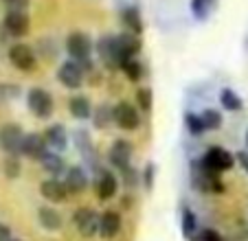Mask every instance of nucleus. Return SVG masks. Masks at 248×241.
Listing matches in <instances>:
<instances>
[{
	"instance_id": "30",
	"label": "nucleus",
	"mask_w": 248,
	"mask_h": 241,
	"mask_svg": "<svg viewBox=\"0 0 248 241\" xmlns=\"http://www.w3.org/2000/svg\"><path fill=\"white\" fill-rule=\"evenodd\" d=\"M136 103L140 105V110H150L152 107V90L150 88L136 90Z\"/></svg>"
},
{
	"instance_id": "5",
	"label": "nucleus",
	"mask_w": 248,
	"mask_h": 241,
	"mask_svg": "<svg viewBox=\"0 0 248 241\" xmlns=\"http://www.w3.org/2000/svg\"><path fill=\"white\" fill-rule=\"evenodd\" d=\"M66 51L75 61H88L90 53H93V42L90 37L81 31H73L66 37Z\"/></svg>"
},
{
	"instance_id": "12",
	"label": "nucleus",
	"mask_w": 248,
	"mask_h": 241,
	"mask_svg": "<svg viewBox=\"0 0 248 241\" xmlns=\"http://www.w3.org/2000/svg\"><path fill=\"white\" fill-rule=\"evenodd\" d=\"M40 193H42L44 199H48V202H53V204H60V202H64V199L68 197V189H66V184L62 180H57V178H48V180H44L42 184H40Z\"/></svg>"
},
{
	"instance_id": "4",
	"label": "nucleus",
	"mask_w": 248,
	"mask_h": 241,
	"mask_svg": "<svg viewBox=\"0 0 248 241\" xmlns=\"http://www.w3.org/2000/svg\"><path fill=\"white\" fill-rule=\"evenodd\" d=\"M24 132L16 123H7L0 127V147L5 149L9 156H18L22 153V143H24Z\"/></svg>"
},
{
	"instance_id": "8",
	"label": "nucleus",
	"mask_w": 248,
	"mask_h": 241,
	"mask_svg": "<svg viewBox=\"0 0 248 241\" xmlns=\"http://www.w3.org/2000/svg\"><path fill=\"white\" fill-rule=\"evenodd\" d=\"M57 79H60V84L64 88H70V90L81 88V84H84V66L75 60L64 61L60 66V70H57Z\"/></svg>"
},
{
	"instance_id": "1",
	"label": "nucleus",
	"mask_w": 248,
	"mask_h": 241,
	"mask_svg": "<svg viewBox=\"0 0 248 241\" xmlns=\"http://www.w3.org/2000/svg\"><path fill=\"white\" fill-rule=\"evenodd\" d=\"M233 163H235L233 153H229L226 149H222V147H211V149H206L204 156H202L200 167L204 169L206 173H211V176L220 178V173L229 171V169L233 167Z\"/></svg>"
},
{
	"instance_id": "32",
	"label": "nucleus",
	"mask_w": 248,
	"mask_h": 241,
	"mask_svg": "<svg viewBox=\"0 0 248 241\" xmlns=\"http://www.w3.org/2000/svg\"><path fill=\"white\" fill-rule=\"evenodd\" d=\"M196 241H222V237L217 235L216 230H211V228H206V230H202L200 235L196 237Z\"/></svg>"
},
{
	"instance_id": "27",
	"label": "nucleus",
	"mask_w": 248,
	"mask_h": 241,
	"mask_svg": "<svg viewBox=\"0 0 248 241\" xmlns=\"http://www.w3.org/2000/svg\"><path fill=\"white\" fill-rule=\"evenodd\" d=\"M121 70L125 73V77L130 79V81H140V77H143V66L136 60H130L127 64H123Z\"/></svg>"
},
{
	"instance_id": "35",
	"label": "nucleus",
	"mask_w": 248,
	"mask_h": 241,
	"mask_svg": "<svg viewBox=\"0 0 248 241\" xmlns=\"http://www.w3.org/2000/svg\"><path fill=\"white\" fill-rule=\"evenodd\" d=\"M237 156V163L242 165V169L248 173V151H239V153H235Z\"/></svg>"
},
{
	"instance_id": "29",
	"label": "nucleus",
	"mask_w": 248,
	"mask_h": 241,
	"mask_svg": "<svg viewBox=\"0 0 248 241\" xmlns=\"http://www.w3.org/2000/svg\"><path fill=\"white\" fill-rule=\"evenodd\" d=\"M196 228H198V222H196V215L191 213V211H185L183 213V232L187 237H191L193 232H196Z\"/></svg>"
},
{
	"instance_id": "19",
	"label": "nucleus",
	"mask_w": 248,
	"mask_h": 241,
	"mask_svg": "<svg viewBox=\"0 0 248 241\" xmlns=\"http://www.w3.org/2000/svg\"><path fill=\"white\" fill-rule=\"evenodd\" d=\"M121 22L125 24V29L130 33H134V35H140V33H143V20H140V11L136 9V7L130 5L121 11Z\"/></svg>"
},
{
	"instance_id": "24",
	"label": "nucleus",
	"mask_w": 248,
	"mask_h": 241,
	"mask_svg": "<svg viewBox=\"0 0 248 241\" xmlns=\"http://www.w3.org/2000/svg\"><path fill=\"white\" fill-rule=\"evenodd\" d=\"M213 5H216V0H191V14L198 20H204L209 11L213 9Z\"/></svg>"
},
{
	"instance_id": "13",
	"label": "nucleus",
	"mask_w": 248,
	"mask_h": 241,
	"mask_svg": "<svg viewBox=\"0 0 248 241\" xmlns=\"http://www.w3.org/2000/svg\"><path fill=\"white\" fill-rule=\"evenodd\" d=\"M97 53L110 68H119L117 64V35H101L97 42Z\"/></svg>"
},
{
	"instance_id": "15",
	"label": "nucleus",
	"mask_w": 248,
	"mask_h": 241,
	"mask_svg": "<svg viewBox=\"0 0 248 241\" xmlns=\"http://www.w3.org/2000/svg\"><path fill=\"white\" fill-rule=\"evenodd\" d=\"M130 160H132V145L127 140H117L112 145V149H110V163L117 169L125 171L130 167Z\"/></svg>"
},
{
	"instance_id": "33",
	"label": "nucleus",
	"mask_w": 248,
	"mask_h": 241,
	"mask_svg": "<svg viewBox=\"0 0 248 241\" xmlns=\"http://www.w3.org/2000/svg\"><path fill=\"white\" fill-rule=\"evenodd\" d=\"M7 5V9H20V11H27V7H29V2L31 0H2Z\"/></svg>"
},
{
	"instance_id": "17",
	"label": "nucleus",
	"mask_w": 248,
	"mask_h": 241,
	"mask_svg": "<svg viewBox=\"0 0 248 241\" xmlns=\"http://www.w3.org/2000/svg\"><path fill=\"white\" fill-rule=\"evenodd\" d=\"M119 230H121V215L114 211H106L101 215V222H99V235L103 239H112L119 235Z\"/></svg>"
},
{
	"instance_id": "36",
	"label": "nucleus",
	"mask_w": 248,
	"mask_h": 241,
	"mask_svg": "<svg viewBox=\"0 0 248 241\" xmlns=\"http://www.w3.org/2000/svg\"><path fill=\"white\" fill-rule=\"evenodd\" d=\"M5 37H7V31H5V29H0V44L5 42Z\"/></svg>"
},
{
	"instance_id": "21",
	"label": "nucleus",
	"mask_w": 248,
	"mask_h": 241,
	"mask_svg": "<svg viewBox=\"0 0 248 241\" xmlns=\"http://www.w3.org/2000/svg\"><path fill=\"white\" fill-rule=\"evenodd\" d=\"M68 112L79 120L90 119L93 116V103H90L88 97H73L68 101Z\"/></svg>"
},
{
	"instance_id": "20",
	"label": "nucleus",
	"mask_w": 248,
	"mask_h": 241,
	"mask_svg": "<svg viewBox=\"0 0 248 241\" xmlns=\"http://www.w3.org/2000/svg\"><path fill=\"white\" fill-rule=\"evenodd\" d=\"M38 219H40L44 230H60L62 228V215L57 213L53 206H40Z\"/></svg>"
},
{
	"instance_id": "9",
	"label": "nucleus",
	"mask_w": 248,
	"mask_h": 241,
	"mask_svg": "<svg viewBox=\"0 0 248 241\" xmlns=\"http://www.w3.org/2000/svg\"><path fill=\"white\" fill-rule=\"evenodd\" d=\"M29 27H31V22H29V15L27 11H20V9H9L5 14V18H2V29L7 31V35L11 37H22L29 33Z\"/></svg>"
},
{
	"instance_id": "26",
	"label": "nucleus",
	"mask_w": 248,
	"mask_h": 241,
	"mask_svg": "<svg viewBox=\"0 0 248 241\" xmlns=\"http://www.w3.org/2000/svg\"><path fill=\"white\" fill-rule=\"evenodd\" d=\"M200 116H202V120H204L206 130H220L222 127V114L217 110H204Z\"/></svg>"
},
{
	"instance_id": "31",
	"label": "nucleus",
	"mask_w": 248,
	"mask_h": 241,
	"mask_svg": "<svg viewBox=\"0 0 248 241\" xmlns=\"http://www.w3.org/2000/svg\"><path fill=\"white\" fill-rule=\"evenodd\" d=\"M5 171H7V176H9V178L20 176V163H18V158L9 156V160H7V165H5Z\"/></svg>"
},
{
	"instance_id": "22",
	"label": "nucleus",
	"mask_w": 248,
	"mask_h": 241,
	"mask_svg": "<svg viewBox=\"0 0 248 241\" xmlns=\"http://www.w3.org/2000/svg\"><path fill=\"white\" fill-rule=\"evenodd\" d=\"M42 163V167L46 169V173H53V178L57 176V173H62V171H66V167H64V160H62V156L57 151H48L46 156L40 160Z\"/></svg>"
},
{
	"instance_id": "14",
	"label": "nucleus",
	"mask_w": 248,
	"mask_h": 241,
	"mask_svg": "<svg viewBox=\"0 0 248 241\" xmlns=\"http://www.w3.org/2000/svg\"><path fill=\"white\" fill-rule=\"evenodd\" d=\"M64 184H66V189H68V193L79 195V193H84L86 186H88V176H86V171L81 167H70V169H66V173H64Z\"/></svg>"
},
{
	"instance_id": "16",
	"label": "nucleus",
	"mask_w": 248,
	"mask_h": 241,
	"mask_svg": "<svg viewBox=\"0 0 248 241\" xmlns=\"http://www.w3.org/2000/svg\"><path fill=\"white\" fill-rule=\"evenodd\" d=\"M44 140H46L51 151H62V149L68 147V134H66L64 125H60V123L48 125L46 130H44Z\"/></svg>"
},
{
	"instance_id": "37",
	"label": "nucleus",
	"mask_w": 248,
	"mask_h": 241,
	"mask_svg": "<svg viewBox=\"0 0 248 241\" xmlns=\"http://www.w3.org/2000/svg\"><path fill=\"white\" fill-rule=\"evenodd\" d=\"M246 145H248V132H246Z\"/></svg>"
},
{
	"instance_id": "10",
	"label": "nucleus",
	"mask_w": 248,
	"mask_h": 241,
	"mask_svg": "<svg viewBox=\"0 0 248 241\" xmlns=\"http://www.w3.org/2000/svg\"><path fill=\"white\" fill-rule=\"evenodd\" d=\"M73 219H75L77 230L84 237H93L99 232V222H101V217H99L93 209H88V206H79V209L75 211V217Z\"/></svg>"
},
{
	"instance_id": "2",
	"label": "nucleus",
	"mask_w": 248,
	"mask_h": 241,
	"mask_svg": "<svg viewBox=\"0 0 248 241\" xmlns=\"http://www.w3.org/2000/svg\"><path fill=\"white\" fill-rule=\"evenodd\" d=\"M27 105L38 119H48L53 114L55 101H53L51 92H46L44 88H31L27 94Z\"/></svg>"
},
{
	"instance_id": "34",
	"label": "nucleus",
	"mask_w": 248,
	"mask_h": 241,
	"mask_svg": "<svg viewBox=\"0 0 248 241\" xmlns=\"http://www.w3.org/2000/svg\"><path fill=\"white\" fill-rule=\"evenodd\" d=\"M0 241H11V230L7 224L0 222Z\"/></svg>"
},
{
	"instance_id": "18",
	"label": "nucleus",
	"mask_w": 248,
	"mask_h": 241,
	"mask_svg": "<svg viewBox=\"0 0 248 241\" xmlns=\"http://www.w3.org/2000/svg\"><path fill=\"white\" fill-rule=\"evenodd\" d=\"M117 189H119L117 178H114L110 171H101V176L97 178V195H99V199L114 197V195H117Z\"/></svg>"
},
{
	"instance_id": "25",
	"label": "nucleus",
	"mask_w": 248,
	"mask_h": 241,
	"mask_svg": "<svg viewBox=\"0 0 248 241\" xmlns=\"http://www.w3.org/2000/svg\"><path fill=\"white\" fill-rule=\"evenodd\" d=\"M110 120H114V114L108 105H99L97 112H94V127L103 130V127L110 125Z\"/></svg>"
},
{
	"instance_id": "3",
	"label": "nucleus",
	"mask_w": 248,
	"mask_h": 241,
	"mask_svg": "<svg viewBox=\"0 0 248 241\" xmlns=\"http://www.w3.org/2000/svg\"><path fill=\"white\" fill-rule=\"evenodd\" d=\"M9 61L14 68L22 70V73H33L35 70V64H38V55L29 44H14L9 46Z\"/></svg>"
},
{
	"instance_id": "6",
	"label": "nucleus",
	"mask_w": 248,
	"mask_h": 241,
	"mask_svg": "<svg viewBox=\"0 0 248 241\" xmlns=\"http://www.w3.org/2000/svg\"><path fill=\"white\" fill-rule=\"evenodd\" d=\"M112 114H114V123H117V127H121L123 132H134L136 127L140 125L139 110L127 101H119L117 105L112 107Z\"/></svg>"
},
{
	"instance_id": "28",
	"label": "nucleus",
	"mask_w": 248,
	"mask_h": 241,
	"mask_svg": "<svg viewBox=\"0 0 248 241\" xmlns=\"http://www.w3.org/2000/svg\"><path fill=\"white\" fill-rule=\"evenodd\" d=\"M185 123H187L189 132H191V134H196V136H200L202 132H206L204 120H202L200 114H191V112H189V114L185 116Z\"/></svg>"
},
{
	"instance_id": "7",
	"label": "nucleus",
	"mask_w": 248,
	"mask_h": 241,
	"mask_svg": "<svg viewBox=\"0 0 248 241\" xmlns=\"http://www.w3.org/2000/svg\"><path fill=\"white\" fill-rule=\"evenodd\" d=\"M140 51V35L134 33H121L117 35V64L119 68H123V64H127L130 60H134V55Z\"/></svg>"
},
{
	"instance_id": "11",
	"label": "nucleus",
	"mask_w": 248,
	"mask_h": 241,
	"mask_svg": "<svg viewBox=\"0 0 248 241\" xmlns=\"http://www.w3.org/2000/svg\"><path fill=\"white\" fill-rule=\"evenodd\" d=\"M48 153V145L44 140V134H27L22 143V156L31 160H42Z\"/></svg>"
},
{
	"instance_id": "38",
	"label": "nucleus",
	"mask_w": 248,
	"mask_h": 241,
	"mask_svg": "<svg viewBox=\"0 0 248 241\" xmlns=\"http://www.w3.org/2000/svg\"><path fill=\"white\" fill-rule=\"evenodd\" d=\"M14 241H22V239H14Z\"/></svg>"
},
{
	"instance_id": "23",
	"label": "nucleus",
	"mask_w": 248,
	"mask_h": 241,
	"mask_svg": "<svg viewBox=\"0 0 248 241\" xmlns=\"http://www.w3.org/2000/svg\"><path fill=\"white\" fill-rule=\"evenodd\" d=\"M220 103H222V107L229 110V112H237V110H242V105H244V101L239 99V94L231 88H224L220 92Z\"/></svg>"
}]
</instances>
